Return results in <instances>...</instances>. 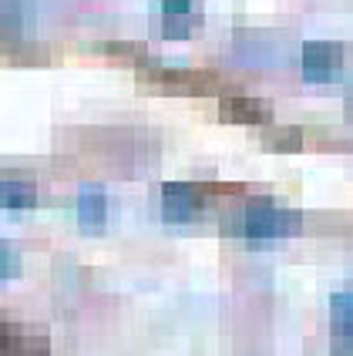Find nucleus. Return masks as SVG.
I'll list each match as a JSON object with an SVG mask.
<instances>
[{"label": "nucleus", "instance_id": "423d86ee", "mask_svg": "<svg viewBox=\"0 0 353 356\" xmlns=\"http://www.w3.org/2000/svg\"><path fill=\"white\" fill-rule=\"evenodd\" d=\"M222 118L226 121H235V124H262V121H269V104L259 98H222Z\"/></svg>", "mask_w": 353, "mask_h": 356}, {"label": "nucleus", "instance_id": "f257e3e1", "mask_svg": "<svg viewBox=\"0 0 353 356\" xmlns=\"http://www.w3.org/2000/svg\"><path fill=\"white\" fill-rule=\"evenodd\" d=\"M229 232H235V236H242V238H253V242L293 238L303 232V216L293 212V209H279V205H269V202H256V205H246L235 216V225Z\"/></svg>", "mask_w": 353, "mask_h": 356}, {"label": "nucleus", "instance_id": "9b49d317", "mask_svg": "<svg viewBox=\"0 0 353 356\" xmlns=\"http://www.w3.org/2000/svg\"><path fill=\"white\" fill-rule=\"evenodd\" d=\"M347 111H350V118H353V91H350V98H347Z\"/></svg>", "mask_w": 353, "mask_h": 356}, {"label": "nucleus", "instance_id": "39448f33", "mask_svg": "<svg viewBox=\"0 0 353 356\" xmlns=\"http://www.w3.org/2000/svg\"><path fill=\"white\" fill-rule=\"evenodd\" d=\"M78 222L84 232H101L108 222V195L98 185H88L78 192Z\"/></svg>", "mask_w": 353, "mask_h": 356}, {"label": "nucleus", "instance_id": "0eeeda50", "mask_svg": "<svg viewBox=\"0 0 353 356\" xmlns=\"http://www.w3.org/2000/svg\"><path fill=\"white\" fill-rule=\"evenodd\" d=\"M38 205V188L27 185V181H14V178H3L0 181V209H34Z\"/></svg>", "mask_w": 353, "mask_h": 356}, {"label": "nucleus", "instance_id": "f03ea898", "mask_svg": "<svg viewBox=\"0 0 353 356\" xmlns=\"http://www.w3.org/2000/svg\"><path fill=\"white\" fill-rule=\"evenodd\" d=\"M343 47L334 44V40H306L303 44V54H299V64H303V78L310 84H327L334 81L340 71H343Z\"/></svg>", "mask_w": 353, "mask_h": 356}, {"label": "nucleus", "instance_id": "9d476101", "mask_svg": "<svg viewBox=\"0 0 353 356\" xmlns=\"http://www.w3.org/2000/svg\"><path fill=\"white\" fill-rule=\"evenodd\" d=\"M20 273V252L10 242H0V279L17 276Z\"/></svg>", "mask_w": 353, "mask_h": 356}, {"label": "nucleus", "instance_id": "7ed1b4c3", "mask_svg": "<svg viewBox=\"0 0 353 356\" xmlns=\"http://www.w3.org/2000/svg\"><path fill=\"white\" fill-rule=\"evenodd\" d=\"M205 205V192L189 185V181H165L162 185V218L165 222H175V225H185L198 218Z\"/></svg>", "mask_w": 353, "mask_h": 356}, {"label": "nucleus", "instance_id": "20e7f679", "mask_svg": "<svg viewBox=\"0 0 353 356\" xmlns=\"http://www.w3.org/2000/svg\"><path fill=\"white\" fill-rule=\"evenodd\" d=\"M202 27V7L196 0H162V38L185 40Z\"/></svg>", "mask_w": 353, "mask_h": 356}, {"label": "nucleus", "instance_id": "6e6552de", "mask_svg": "<svg viewBox=\"0 0 353 356\" xmlns=\"http://www.w3.org/2000/svg\"><path fill=\"white\" fill-rule=\"evenodd\" d=\"M330 319H334L336 337L353 339V289L336 293V296L330 299Z\"/></svg>", "mask_w": 353, "mask_h": 356}, {"label": "nucleus", "instance_id": "1a4fd4ad", "mask_svg": "<svg viewBox=\"0 0 353 356\" xmlns=\"http://www.w3.org/2000/svg\"><path fill=\"white\" fill-rule=\"evenodd\" d=\"M266 148L269 152H299L303 148V131L299 128H279L266 135Z\"/></svg>", "mask_w": 353, "mask_h": 356}]
</instances>
